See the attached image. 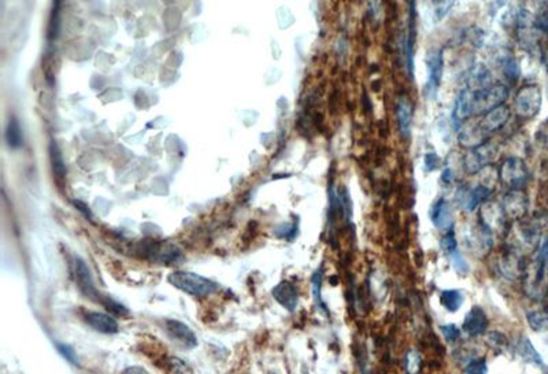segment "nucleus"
<instances>
[{
	"label": "nucleus",
	"mask_w": 548,
	"mask_h": 374,
	"mask_svg": "<svg viewBox=\"0 0 548 374\" xmlns=\"http://www.w3.org/2000/svg\"><path fill=\"white\" fill-rule=\"evenodd\" d=\"M548 232V214L540 212L530 219H519L516 227L518 249L534 252L540 248L544 233Z\"/></svg>",
	"instance_id": "nucleus-1"
},
{
	"label": "nucleus",
	"mask_w": 548,
	"mask_h": 374,
	"mask_svg": "<svg viewBox=\"0 0 548 374\" xmlns=\"http://www.w3.org/2000/svg\"><path fill=\"white\" fill-rule=\"evenodd\" d=\"M508 97V88L503 84H492L478 90H470L471 115H484L492 108L504 104Z\"/></svg>",
	"instance_id": "nucleus-2"
},
{
	"label": "nucleus",
	"mask_w": 548,
	"mask_h": 374,
	"mask_svg": "<svg viewBox=\"0 0 548 374\" xmlns=\"http://www.w3.org/2000/svg\"><path fill=\"white\" fill-rule=\"evenodd\" d=\"M169 281L177 289L195 297L208 296L218 289V285L214 281L189 271H174L170 274Z\"/></svg>",
	"instance_id": "nucleus-3"
},
{
	"label": "nucleus",
	"mask_w": 548,
	"mask_h": 374,
	"mask_svg": "<svg viewBox=\"0 0 548 374\" xmlns=\"http://www.w3.org/2000/svg\"><path fill=\"white\" fill-rule=\"evenodd\" d=\"M497 153V147L492 142H482L469 151L463 156V167L469 174H477L486 169L495 159Z\"/></svg>",
	"instance_id": "nucleus-4"
},
{
	"label": "nucleus",
	"mask_w": 548,
	"mask_h": 374,
	"mask_svg": "<svg viewBox=\"0 0 548 374\" xmlns=\"http://www.w3.org/2000/svg\"><path fill=\"white\" fill-rule=\"evenodd\" d=\"M499 177L508 189H522L529 179V170L521 158L510 156L501 163Z\"/></svg>",
	"instance_id": "nucleus-5"
},
{
	"label": "nucleus",
	"mask_w": 548,
	"mask_h": 374,
	"mask_svg": "<svg viewBox=\"0 0 548 374\" xmlns=\"http://www.w3.org/2000/svg\"><path fill=\"white\" fill-rule=\"evenodd\" d=\"M541 107V90L536 85H526L519 89L515 97V111L522 118H533Z\"/></svg>",
	"instance_id": "nucleus-6"
},
{
	"label": "nucleus",
	"mask_w": 548,
	"mask_h": 374,
	"mask_svg": "<svg viewBox=\"0 0 548 374\" xmlns=\"http://www.w3.org/2000/svg\"><path fill=\"white\" fill-rule=\"evenodd\" d=\"M501 207L508 219L519 221L527 212L529 200L522 189H510L503 197Z\"/></svg>",
	"instance_id": "nucleus-7"
},
{
	"label": "nucleus",
	"mask_w": 548,
	"mask_h": 374,
	"mask_svg": "<svg viewBox=\"0 0 548 374\" xmlns=\"http://www.w3.org/2000/svg\"><path fill=\"white\" fill-rule=\"evenodd\" d=\"M427 82L425 86L426 96L429 99L436 97L441 77H443V51L441 49H434L429 53L427 58Z\"/></svg>",
	"instance_id": "nucleus-8"
},
{
	"label": "nucleus",
	"mask_w": 548,
	"mask_h": 374,
	"mask_svg": "<svg viewBox=\"0 0 548 374\" xmlns=\"http://www.w3.org/2000/svg\"><path fill=\"white\" fill-rule=\"evenodd\" d=\"M492 192L493 189L489 185L480 184L471 189H460L456 197L462 208H464L466 211H474L481 203L486 201L490 197Z\"/></svg>",
	"instance_id": "nucleus-9"
},
{
	"label": "nucleus",
	"mask_w": 548,
	"mask_h": 374,
	"mask_svg": "<svg viewBox=\"0 0 548 374\" xmlns=\"http://www.w3.org/2000/svg\"><path fill=\"white\" fill-rule=\"evenodd\" d=\"M481 218H482V223L492 232L493 230L503 232V229L507 225V219H508L504 214L503 207L496 203H492V201H488L482 205Z\"/></svg>",
	"instance_id": "nucleus-10"
},
{
	"label": "nucleus",
	"mask_w": 548,
	"mask_h": 374,
	"mask_svg": "<svg viewBox=\"0 0 548 374\" xmlns=\"http://www.w3.org/2000/svg\"><path fill=\"white\" fill-rule=\"evenodd\" d=\"M488 327V316L485 314V311L478 307L474 306L470 308V311L466 314L462 329L464 333L470 334V336H481L486 332Z\"/></svg>",
	"instance_id": "nucleus-11"
},
{
	"label": "nucleus",
	"mask_w": 548,
	"mask_h": 374,
	"mask_svg": "<svg viewBox=\"0 0 548 374\" xmlns=\"http://www.w3.org/2000/svg\"><path fill=\"white\" fill-rule=\"evenodd\" d=\"M415 0H410L408 5V30H407V40H406V66L407 74L412 79L414 77V47L416 38V29H415Z\"/></svg>",
	"instance_id": "nucleus-12"
},
{
	"label": "nucleus",
	"mask_w": 548,
	"mask_h": 374,
	"mask_svg": "<svg viewBox=\"0 0 548 374\" xmlns=\"http://www.w3.org/2000/svg\"><path fill=\"white\" fill-rule=\"evenodd\" d=\"M508 118H510V110L507 105L501 104V105L492 108L486 114H484L482 119L480 121V126L489 136L493 132H497L499 129H501L506 125V122L508 121Z\"/></svg>",
	"instance_id": "nucleus-13"
},
{
	"label": "nucleus",
	"mask_w": 548,
	"mask_h": 374,
	"mask_svg": "<svg viewBox=\"0 0 548 374\" xmlns=\"http://www.w3.org/2000/svg\"><path fill=\"white\" fill-rule=\"evenodd\" d=\"M166 329L167 333L173 340H175L178 344L186 348H193L197 345V338L195 333L188 327L185 323L175 321V319H169L166 321Z\"/></svg>",
	"instance_id": "nucleus-14"
},
{
	"label": "nucleus",
	"mask_w": 548,
	"mask_h": 374,
	"mask_svg": "<svg viewBox=\"0 0 548 374\" xmlns=\"http://www.w3.org/2000/svg\"><path fill=\"white\" fill-rule=\"evenodd\" d=\"M429 216L432 223L440 230H449L452 227V214L449 204L444 197L437 199L429 211Z\"/></svg>",
	"instance_id": "nucleus-15"
},
{
	"label": "nucleus",
	"mask_w": 548,
	"mask_h": 374,
	"mask_svg": "<svg viewBox=\"0 0 548 374\" xmlns=\"http://www.w3.org/2000/svg\"><path fill=\"white\" fill-rule=\"evenodd\" d=\"M73 267H74L75 282H77L79 290L88 297L97 296V292L95 289V285H93V281H92V275H90V271H89L86 263L81 258H74Z\"/></svg>",
	"instance_id": "nucleus-16"
},
{
	"label": "nucleus",
	"mask_w": 548,
	"mask_h": 374,
	"mask_svg": "<svg viewBox=\"0 0 548 374\" xmlns=\"http://www.w3.org/2000/svg\"><path fill=\"white\" fill-rule=\"evenodd\" d=\"M488 134L484 132V129L480 126V123H466L462 125L458 140L462 147L466 148H474L477 145H481L482 142L486 141Z\"/></svg>",
	"instance_id": "nucleus-17"
},
{
	"label": "nucleus",
	"mask_w": 548,
	"mask_h": 374,
	"mask_svg": "<svg viewBox=\"0 0 548 374\" xmlns=\"http://www.w3.org/2000/svg\"><path fill=\"white\" fill-rule=\"evenodd\" d=\"M396 119L401 136L404 138H408L412 123V104L410 99L401 96L396 100Z\"/></svg>",
	"instance_id": "nucleus-18"
},
{
	"label": "nucleus",
	"mask_w": 548,
	"mask_h": 374,
	"mask_svg": "<svg viewBox=\"0 0 548 374\" xmlns=\"http://www.w3.org/2000/svg\"><path fill=\"white\" fill-rule=\"evenodd\" d=\"M471 116V104H470V89H462L456 96L455 105L452 110V121L455 127L463 125V122Z\"/></svg>",
	"instance_id": "nucleus-19"
},
{
	"label": "nucleus",
	"mask_w": 548,
	"mask_h": 374,
	"mask_svg": "<svg viewBox=\"0 0 548 374\" xmlns=\"http://www.w3.org/2000/svg\"><path fill=\"white\" fill-rule=\"evenodd\" d=\"M86 323L95 330L105 334H114L118 332V322L108 314L104 312H88L85 316Z\"/></svg>",
	"instance_id": "nucleus-20"
},
{
	"label": "nucleus",
	"mask_w": 548,
	"mask_h": 374,
	"mask_svg": "<svg viewBox=\"0 0 548 374\" xmlns=\"http://www.w3.org/2000/svg\"><path fill=\"white\" fill-rule=\"evenodd\" d=\"M273 296L275 300L289 311H293L297 304V290L296 288L288 282L282 281L273 289Z\"/></svg>",
	"instance_id": "nucleus-21"
},
{
	"label": "nucleus",
	"mask_w": 548,
	"mask_h": 374,
	"mask_svg": "<svg viewBox=\"0 0 548 374\" xmlns=\"http://www.w3.org/2000/svg\"><path fill=\"white\" fill-rule=\"evenodd\" d=\"M492 85V74L484 64H475L467 77V89L478 90Z\"/></svg>",
	"instance_id": "nucleus-22"
},
{
	"label": "nucleus",
	"mask_w": 548,
	"mask_h": 374,
	"mask_svg": "<svg viewBox=\"0 0 548 374\" xmlns=\"http://www.w3.org/2000/svg\"><path fill=\"white\" fill-rule=\"evenodd\" d=\"M514 351L526 363H533V364H537V366H543L544 364L541 356L537 353V351L532 345L530 340L527 337H525V336H522V337H519L516 340V342L514 345Z\"/></svg>",
	"instance_id": "nucleus-23"
},
{
	"label": "nucleus",
	"mask_w": 548,
	"mask_h": 374,
	"mask_svg": "<svg viewBox=\"0 0 548 374\" xmlns=\"http://www.w3.org/2000/svg\"><path fill=\"white\" fill-rule=\"evenodd\" d=\"M526 321L534 332L548 330V306H538L527 310Z\"/></svg>",
	"instance_id": "nucleus-24"
},
{
	"label": "nucleus",
	"mask_w": 548,
	"mask_h": 374,
	"mask_svg": "<svg viewBox=\"0 0 548 374\" xmlns=\"http://www.w3.org/2000/svg\"><path fill=\"white\" fill-rule=\"evenodd\" d=\"M5 141H7L8 147L12 149H16V148L22 147V144H23L22 130H21V126L15 116H12L8 121V125L5 129Z\"/></svg>",
	"instance_id": "nucleus-25"
},
{
	"label": "nucleus",
	"mask_w": 548,
	"mask_h": 374,
	"mask_svg": "<svg viewBox=\"0 0 548 374\" xmlns=\"http://www.w3.org/2000/svg\"><path fill=\"white\" fill-rule=\"evenodd\" d=\"M440 303L447 311L455 312V311H458L460 308V306L463 303V296L456 289H447V290L441 292Z\"/></svg>",
	"instance_id": "nucleus-26"
},
{
	"label": "nucleus",
	"mask_w": 548,
	"mask_h": 374,
	"mask_svg": "<svg viewBox=\"0 0 548 374\" xmlns=\"http://www.w3.org/2000/svg\"><path fill=\"white\" fill-rule=\"evenodd\" d=\"M49 158H51V164H52V169H53V173H55V175L58 177V178H64V175H66V166H64V162H63V156H62V153H60V149H59V147L56 145V142H51V145H49Z\"/></svg>",
	"instance_id": "nucleus-27"
},
{
	"label": "nucleus",
	"mask_w": 548,
	"mask_h": 374,
	"mask_svg": "<svg viewBox=\"0 0 548 374\" xmlns=\"http://www.w3.org/2000/svg\"><path fill=\"white\" fill-rule=\"evenodd\" d=\"M436 21H441L451 11L455 0H429Z\"/></svg>",
	"instance_id": "nucleus-28"
},
{
	"label": "nucleus",
	"mask_w": 548,
	"mask_h": 374,
	"mask_svg": "<svg viewBox=\"0 0 548 374\" xmlns=\"http://www.w3.org/2000/svg\"><path fill=\"white\" fill-rule=\"evenodd\" d=\"M447 256L449 258L451 264H452V267L455 269L456 273H459V274H462V275H464V274L469 273V264H467L466 259L463 258V255L460 253L459 248H456V249L448 252Z\"/></svg>",
	"instance_id": "nucleus-29"
},
{
	"label": "nucleus",
	"mask_w": 548,
	"mask_h": 374,
	"mask_svg": "<svg viewBox=\"0 0 548 374\" xmlns=\"http://www.w3.org/2000/svg\"><path fill=\"white\" fill-rule=\"evenodd\" d=\"M501 68H503V74L504 77L510 81V82H515L519 77V67L518 63L514 58H504L501 62Z\"/></svg>",
	"instance_id": "nucleus-30"
},
{
	"label": "nucleus",
	"mask_w": 548,
	"mask_h": 374,
	"mask_svg": "<svg viewBox=\"0 0 548 374\" xmlns=\"http://www.w3.org/2000/svg\"><path fill=\"white\" fill-rule=\"evenodd\" d=\"M486 344L495 351H503L507 347V338L500 332H490L486 334Z\"/></svg>",
	"instance_id": "nucleus-31"
},
{
	"label": "nucleus",
	"mask_w": 548,
	"mask_h": 374,
	"mask_svg": "<svg viewBox=\"0 0 548 374\" xmlns=\"http://www.w3.org/2000/svg\"><path fill=\"white\" fill-rule=\"evenodd\" d=\"M422 359L416 351H408L404 358V366L408 373H416L421 369Z\"/></svg>",
	"instance_id": "nucleus-32"
},
{
	"label": "nucleus",
	"mask_w": 548,
	"mask_h": 374,
	"mask_svg": "<svg viewBox=\"0 0 548 374\" xmlns=\"http://www.w3.org/2000/svg\"><path fill=\"white\" fill-rule=\"evenodd\" d=\"M463 371H464V373H469V374H484V373L488 371L486 360H485L484 358L471 359V360L467 363V366L463 369Z\"/></svg>",
	"instance_id": "nucleus-33"
},
{
	"label": "nucleus",
	"mask_w": 548,
	"mask_h": 374,
	"mask_svg": "<svg viewBox=\"0 0 548 374\" xmlns=\"http://www.w3.org/2000/svg\"><path fill=\"white\" fill-rule=\"evenodd\" d=\"M440 330H441L444 338H445L448 342H455V341L459 340V337H460V329H459L456 325H453V323L443 325V326H440Z\"/></svg>",
	"instance_id": "nucleus-34"
},
{
	"label": "nucleus",
	"mask_w": 548,
	"mask_h": 374,
	"mask_svg": "<svg viewBox=\"0 0 548 374\" xmlns=\"http://www.w3.org/2000/svg\"><path fill=\"white\" fill-rule=\"evenodd\" d=\"M55 347L58 348V351H59V353L67 360V362H70L71 364H74V366H77L78 364V358H77V355H75V352H74V349L70 347V345H67V344H62V342H55Z\"/></svg>",
	"instance_id": "nucleus-35"
},
{
	"label": "nucleus",
	"mask_w": 548,
	"mask_h": 374,
	"mask_svg": "<svg viewBox=\"0 0 548 374\" xmlns=\"http://www.w3.org/2000/svg\"><path fill=\"white\" fill-rule=\"evenodd\" d=\"M534 26L541 30H548V7L538 11V14L534 19Z\"/></svg>",
	"instance_id": "nucleus-36"
},
{
	"label": "nucleus",
	"mask_w": 548,
	"mask_h": 374,
	"mask_svg": "<svg viewBox=\"0 0 548 374\" xmlns=\"http://www.w3.org/2000/svg\"><path fill=\"white\" fill-rule=\"evenodd\" d=\"M321 284H322V271L318 270L312 275V292H314V297L318 303H321Z\"/></svg>",
	"instance_id": "nucleus-37"
},
{
	"label": "nucleus",
	"mask_w": 548,
	"mask_h": 374,
	"mask_svg": "<svg viewBox=\"0 0 548 374\" xmlns=\"http://www.w3.org/2000/svg\"><path fill=\"white\" fill-rule=\"evenodd\" d=\"M423 164H425L426 171H433V170H436L437 166H438V156H437L434 152L426 153V155H425V159H423Z\"/></svg>",
	"instance_id": "nucleus-38"
},
{
	"label": "nucleus",
	"mask_w": 548,
	"mask_h": 374,
	"mask_svg": "<svg viewBox=\"0 0 548 374\" xmlns=\"http://www.w3.org/2000/svg\"><path fill=\"white\" fill-rule=\"evenodd\" d=\"M74 205L86 216V218H92V212H90V210H89V207L85 204V203H82V201H74Z\"/></svg>",
	"instance_id": "nucleus-39"
},
{
	"label": "nucleus",
	"mask_w": 548,
	"mask_h": 374,
	"mask_svg": "<svg viewBox=\"0 0 548 374\" xmlns=\"http://www.w3.org/2000/svg\"><path fill=\"white\" fill-rule=\"evenodd\" d=\"M441 181H443V182H451V181H452V171H451L449 169H445V170L443 171Z\"/></svg>",
	"instance_id": "nucleus-40"
},
{
	"label": "nucleus",
	"mask_w": 548,
	"mask_h": 374,
	"mask_svg": "<svg viewBox=\"0 0 548 374\" xmlns=\"http://www.w3.org/2000/svg\"><path fill=\"white\" fill-rule=\"evenodd\" d=\"M543 60H544V63H545V67H547V70H548V48L544 51V53H543Z\"/></svg>",
	"instance_id": "nucleus-41"
},
{
	"label": "nucleus",
	"mask_w": 548,
	"mask_h": 374,
	"mask_svg": "<svg viewBox=\"0 0 548 374\" xmlns=\"http://www.w3.org/2000/svg\"><path fill=\"white\" fill-rule=\"evenodd\" d=\"M125 371H141V373H145V370H144V369H137V367H132V369H126Z\"/></svg>",
	"instance_id": "nucleus-42"
}]
</instances>
